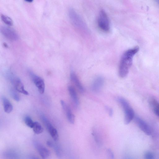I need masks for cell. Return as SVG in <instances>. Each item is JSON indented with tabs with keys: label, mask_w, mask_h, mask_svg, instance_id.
Here are the masks:
<instances>
[{
	"label": "cell",
	"mask_w": 159,
	"mask_h": 159,
	"mask_svg": "<svg viewBox=\"0 0 159 159\" xmlns=\"http://www.w3.org/2000/svg\"><path fill=\"white\" fill-rule=\"evenodd\" d=\"M139 50L138 46L126 51L122 55L119 64V74L122 78H124L128 74L129 69L133 62L134 56Z\"/></svg>",
	"instance_id": "1"
},
{
	"label": "cell",
	"mask_w": 159,
	"mask_h": 159,
	"mask_svg": "<svg viewBox=\"0 0 159 159\" xmlns=\"http://www.w3.org/2000/svg\"><path fill=\"white\" fill-rule=\"evenodd\" d=\"M69 16L73 25L82 34H88L89 31L87 25L78 13L73 9L69 10Z\"/></svg>",
	"instance_id": "2"
},
{
	"label": "cell",
	"mask_w": 159,
	"mask_h": 159,
	"mask_svg": "<svg viewBox=\"0 0 159 159\" xmlns=\"http://www.w3.org/2000/svg\"><path fill=\"white\" fill-rule=\"evenodd\" d=\"M118 101L123 108L125 112V123L128 124L135 117L134 112L128 102L123 98L119 97Z\"/></svg>",
	"instance_id": "3"
},
{
	"label": "cell",
	"mask_w": 159,
	"mask_h": 159,
	"mask_svg": "<svg viewBox=\"0 0 159 159\" xmlns=\"http://www.w3.org/2000/svg\"><path fill=\"white\" fill-rule=\"evenodd\" d=\"M99 27L101 30L108 32L110 30V23L106 13L103 10L99 12L97 20Z\"/></svg>",
	"instance_id": "4"
},
{
	"label": "cell",
	"mask_w": 159,
	"mask_h": 159,
	"mask_svg": "<svg viewBox=\"0 0 159 159\" xmlns=\"http://www.w3.org/2000/svg\"><path fill=\"white\" fill-rule=\"evenodd\" d=\"M41 118L51 137L55 141H57L59 139V135L57 130L44 115H41Z\"/></svg>",
	"instance_id": "5"
},
{
	"label": "cell",
	"mask_w": 159,
	"mask_h": 159,
	"mask_svg": "<svg viewBox=\"0 0 159 159\" xmlns=\"http://www.w3.org/2000/svg\"><path fill=\"white\" fill-rule=\"evenodd\" d=\"M34 147L43 159H51L50 152L43 145L36 141L34 142Z\"/></svg>",
	"instance_id": "6"
},
{
	"label": "cell",
	"mask_w": 159,
	"mask_h": 159,
	"mask_svg": "<svg viewBox=\"0 0 159 159\" xmlns=\"http://www.w3.org/2000/svg\"><path fill=\"white\" fill-rule=\"evenodd\" d=\"M31 78L40 93L43 94L45 91V85L44 80L41 77L30 72V73Z\"/></svg>",
	"instance_id": "7"
},
{
	"label": "cell",
	"mask_w": 159,
	"mask_h": 159,
	"mask_svg": "<svg viewBox=\"0 0 159 159\" xmlns=\"http://www.w3.org/2000/svg\"><path fill=\"white\" fill-rule=\"evenodd\" d=\"M1 31L3 35L11 40L15 41L18 39L17 34L12 29L6 26H2L1 28Z\"/></svg>",
	"instance_id": "8"
},
{
	"label": "cell",
	"mask_w": 159,
	"mask_h": 159,
	"mask_svg": "<svg viewBox=\"0 0 159 159\" xmlns=\"http://www.w3.org/2000/svg\"><path fill=\"white\" fill-rule=\"evenodd\" d=\"M135 119V123L142 131L148 135H151L152 133L151 129L146 122L141 118L138 117H136Z\"/></svg>",
	"instance_id": "9"
},
{
	"label": "cell",
	"mask_w": 159,
	"mask_h": 159,
	"mask_svg": "<svg viewBox=\"0 0 159 159\" xmlns=\"http://www.w3.org/2000/svg\"><path fill=\"white\" fill-rule=\"evenodd\" d=\"M11 80L16 91L26 95H29L28 92L25 89L24 85L20 79L16 77H12L11 78Z\"/></svg>",
	"instance_id": "10"
},
{
	"label": "cell",
	"mask_w": 159,
	"mask_h": 159,
	"mask_svg": "<svg viewBox=\"0 0 159 159\" xmlns=\"http://www.w3.org/2000/svg\"><path fill=\"white\" fill-rule=\"evenodd\" d=\"M62 108L65 112L68 121L71 124H74L75 120L74 115L72 114L71 109L63 101H61Z\"/></svg>",
	"instance_id": "11"
},
{
	"label": "cell",
	"mask_w": 159,
	"mask_h": 159,
	"mask_svg": "<svg viewBox=\"0 0 159 159\" xmlns=\"http://www.w3.org/2000/svg\"><path fill=\"white\" fill-rule=\"evenodd\" d=\"M104 82V78L101 77L95 78L92 85V90L96 92H99L103 86Z\"/></svg>",
	"instance_id": "12"
},
{
	"label": "cell",
	"mask_w": 159,
	"mask_h": 159,
	"mask_svg": "<svg viewBox=\"0 0 159 159\" xmlns=\"http://www.w3.org/2000/svg\"><path fill=\"white\" fill-rule=\"evenodd\" d=\"M70 78L71 81L77 87L79 91L81 92L84 91V89L79 80L77 76L74 72H72L70 74Z\"/></svg>",
	"instance_id": "13"
},
{
	"label": "cell",
	"mask_w": 159,
	"mask_h": 159,
	"mask_svg": "<svg viewBox=\"0 0 159 159\" xmlns=\"http://www.w3.org/2000/svg\"><path fill=\"white\" fill-rule=\"evenodd\" d=\"M68 91L74 104L76 106H78L79 104V101L74 88L72 86H69L68 87Z\"/></svg>",
	"instance_id": "14"
},
{
	"label": "cell",
	"mask_w": 159,
	"mask_h": 159,
	"mask_svg": "<svg viewBox=\"0 0 159 159\" xmlns=\"http://www.w3.org/2000/svg\"><path fill=\"white\" fill-rule=\"evenodd\" d=\"M149 103L155 114L159 117V102L154 99L151 98Z\"/></svg>",
	"instance_id": "15"
},
{
	"label": "cell",
	"mask_w": 159,
	"mask_h": 159,
	"mask_svg": "<svg viewBox=\"0 0 159 159\" xmlns=\"http://www.w3.org/2000/svg\"><path fill=\"white\" fill-rule=\"evenodd\" d=\"M3 106L4 111L6 113L9 114L13 110V106L9 101V99L5 97L2 98Z\"/></svg>",
	"instance_id": "16"
},
{
	"label": "cell",
	"mask_w": 159,
	"mask_h": 159,
	"mask_svg": "<svg viewBox=\"0 0 159 159\" xmlns=\"http://www.w3.org/2000/svg\"><path fill=\"white\" fill-rule=\"evenodd\" d=\"M32 128L34 133L37 134L41 133L44 131V129L41 125L37 122H34Z\"/></svg>",
	"instance_id": "17"
},
{
	"label": "cell",
	"mask_w": 159,
	"mask_h": 159,
	"mask_svg": "<svg viewBox=\"0 0 159 159\" xmlns=\"http://www.w3.org/2000/svg\"><path fill=\"white\" fill-rule=\"evenodd\" d=\"M1 17L2 21L6 25L12 26L13 24L12 20L8 16L2 14L1 15Z\"/></svg>",
	"instance_id": "18"
},
{
	"label": "cell",
	"mask_w": 159,
	"mask_h": 159,
	"mask_svg": "<svg viewBox=\"0 0 159 159\" xmlns=\"http://www.w3.org/2000/svg\"><path fill=\"white\" fill-rule=\"evenodd\" d=\"M52 148H54L57 157L59 159L61 158L62 157V153L60 147L59 145L54 143Z\"/></svg>",
	"instance_id": "19"
},
{
	"label": "cell",
	"mask_w": 159,
	"mask_h": 159,
	"mask_svg": "<svg viewBox=\"0 0 159 159\" xmlns=\"http://www.w3.org/2000/svg\"><path fill=\"white\" fill-rule=\"evenodd\" d=\"M10 91L11 97L15 101L17 102L19 101L20 98L17 92L14 89L12 88L10 89Z\"/></svg>",
	"instance_id": "20"
},
{
	"label": "cell",
	"mask_w": 159,
	"mask_h": 159,
	"mask_svg": "<svg viewBox=\"0 0 159 159\" xmlns=\"http://www.w3.org/2000/svg\"><path fill=\"white\" fill-rule=\"evenodd\" d=\"M26 125L28 127L32 128L34 124V122L33 121L30 117L27 116L24 119Z\"/></svg>",
	"instance_id": "21"
},
{
	"label": "cell",
	"mask_w": 159,
	"mask_h": 159,
	"mask_svg": "<svg viewBox=\"0 0 159 159\" xmlns=\"http://www.w3.org/2000/svg\"><path fill=\"white\" fill-rule=\"evenodd\" d=\"M92 135L93 136L95 140L97 143L99 145H101L102 143L101 139L97 132L94 131L92 132Z\"/></svg>",
	"instance_id": "22"
},
{
	"label": "cell",
	"mask_w": 159,
	"mask_h": 159,
	"mask_svg": "<svg viewBox=\"0 0 159 159\" xmlns=\"http://www.w3.org/2000/svg\"><path fill=\"white\" fill-rule=\"evenodd\" d=\"M144 159H155L154 155L151 152H147L144 154Z\"/></svg>",
	"instance_id": "23"
},
{
	"label": "cell",
	"mask_w": 159,
	"mask_h": 159,
	"mask_svg": "<svg viewBox=\"0 0 159 159\" xmlns=\"http://www.w3.org/2000/svg\"><path fill=\"white\" fill-rule=\"evenodd\" d=\"M107 153L108 159H114V155L113 151L110 148L107 150Z\"/></svg>",
	"instance_id": "24"
},
{
	"label": "cell",
	"mask_w": 159,
	"mask_h": 159,
	"mask_svg": "<svg viewBox=\"0 0 159 159\" xmlns=\"http://www.w3.org/2000/svg\"><path fill=\"white\" fill-rule=\"evenodd\" d=\"M106 109L107 110L108 112V113L109 116H112V114H113V110L111 108L107 107H106Z\"/></svg>",
	"instance_id": "25"
},
{
	"label": "cell",
	"mask_w": 159,
	"mask_h": 159,
	"mask_svg": "<svg viewBox=\"0 0 159 159\" xmlns=\"http://www.w3.org/2000/svg\"><path fill=\"white\" fill-rule=\"evenodd\" d=\"M46 143H47V145L48 147L52 148L53 145H54V143L51 141H47Z\"/></svg>",
	"instance_id": "26"
},
{
	"label": "cell",
	"mask_w": 159,
	"mask_h": 159,
	"mask_svg": "<svg viewBox=\"0 0 159 159\" xmlns=\"http://www.w3.org/2000/svg\"><path fill=\"white\" fill-rule=\"evenodd\" d=\"M32 159H40L38 157L35 156H33L32 157Z\"/></svg>",
	"instance_id": "27"
},
{
	"label": "cell",
	"mask_w": 159,
	"mask_h": 159,
	"mask_svg": "<svg viewBox=\"0 0 159 159\" xmlns=\"http://www.w3.org/2000/svg\"><path fill=\"white\" fill-rule=\"evenodd\" d=\"M27 1V2H30V3H31V2H32L33 1Z\"/></svg>",
	"instance_id": "28"
}]
</instances>
